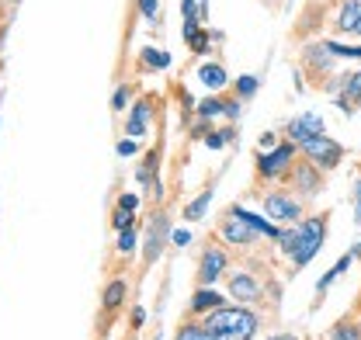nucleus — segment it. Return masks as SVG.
Masks as SVG:
<instances>
[{"label":"nucleus","mask_w":361,"mask_h":340,"mask_svg":"<svg viewBox=\"0 0 361 340\" xmlns=\"http://www.w3.org/2000/svg\"><path fill=\"white\" fill-rule=\"evenodd\" d=\"M202 323L219 340H254V334L261 330L257 312L243 309V305H219L209 316H202Z\"/></svg>","instance_id":"obj_1"},{"label":"nucleus","mask_w":361,"mask_h":340,"mask_svg":"<svg viewBox=\"0 0 361 340\" xmlns=\"http://www.w3.org/2000/svg\"><path fill=\"white\" fill-rule=\"evenodd\" d=\"M323 240H326V212L313 215V219H302V222L295 226V247H292V254H288L292 264H295V267H306V264L319 254Z\"/></svg>","instance_id":"obj_2"},{"label":"nucleus","mask_w":361,"mask_h":340,"mask_svg":"<svg viewBox=\"0 0 361 340\" xmlns=\"http://www.w3.org/2000/svg\"><path fill=\"white\" fill-rule=\"evenodd\" d=\"M295 142H278L271 153H257V181H281L288 177V170L295 164Z\"/></svg>","instance_id":"obj_3"},{"label":"nucleus","mask_w":361,"mask_h":340,"mask_svg":"<svg viewBox=\"0 0 361 340\" xmlns=\"http://www.w3.org/2000/svg\"><path fill=\"white\" fill-rule=\"evenodd\" d=\"M219 236H223L229 247H254L261 233L247 222V215H243L240 205H229L223 215V222H219Z\"/></svg>","instance_id":"obj_4"},{"label":"nucleus","mask_w":361,"mask_h":340,"mask_svg":"<svg viewBox=\"0 0 361 340\" xmlns=\"http://www.w3.org/2000/svg\"><path fill=\"white\" fill-rule=\"evenodd\" d=\"M299 153L306 157V160H313L319 170H334L341 160H344V146L337 142V139H330L326 132H319L313 139H306L302 146H299Z\"/></svg>","instance_id":"obj_5"},{"label":"nucleus","mask_w":361,"mask_h":340,"mask_svg":"<svg viewBox=\"0 0 361 340\" xmlns=\"http://www.w3.org/2000/svg\"><path fill=\"white\" fill-rule=\"evenodd\" d=\"M264 212H268L271 222L295 226V222H302V202H299L292 191L278 188V191H268V195H264Z\"/></svg>","instance_id":"obj_6"},{"label":"nucleus","mask_w":361,"mask_h":340,"mask_svg":"<svg viewBox=\"0 0 361 340\" xmlns=\"http://www.w3.org/2000/svg\"><path fill=\"white\" fill-rule=\"evenodd\" d=\"M323 174H326V170H319L313 160H306V157H302V160H295V164H292V170H288V177H285V181H288V184H292V191H299L302 198H313V195L323 191Z\"/></svg>","instance_id":"obj_7"},{"label":"nucleus","mask_w":361,"mask_h":340,"mask_svg":"<svg viewBox=\"0 0 361 340\" xmlns=\"http://www.w3.org/2000/svg\"><path fill=\"white\" fill-rule=\"evenodd\" d=\"M226 267H229V257H226V250L216 247V240H212V243L202 250V260H198V285H202V289H212L226 274Z\"/></svg>","instance_id":"obj_8"},{"label":"nucleus","mask_w":361,"mask_h":340,"mask_svg":"<svg viewBox=\"0 0 361 340\" xmlns=\"http://www.w3.org/2000/svg\"><path fill=\"white\" fill-rule=\"evenodd\" d=\"M153 104H157V97H153V94H142V97L133 104V111H129V119H126V135H129V139L146 135V128H149V115H153Z\"/></svg>","instance_id":"obj_9"},{"label":"nucleus","mask_w":361,"mask_h":340,"mask_svg":"<svg viewBox=\"0 0 361 340\" xmlns=\"http://www.w3.org/2000/svg\"><path fill=\"white\" fill-rule=\"evenodd\" d=\"M323 132V119L313 115V111H306V115H299V119H292L288 126H285V135H288V142H295V146H302L306 139H313Z\"/></svg>","instance_id":"obj_10"},{"label":"nucleus","mask_w":361,"mask_h":340,"mask_svg":"<svg viewBox=\"0 0 361 340\" xmlns=\"http://www.w3.org/2000/svg\"><path fill=\"white\" fill-rule=\"evenodd\" d=\"M167 229H171L167 215L157 212V215H153V222H149V236H146V254H142L146 267H149V264H157V257L164 254V240H167Z\"/></svg>","instance_id":"obj_11"},{"label":"nucleus","mask_w":361,"mask_h":340,"mask_svg":"<svg viewBox=\"0 0 361 340\" xmlns=\"http://www.w3.org/2000/svg\"><path fill=\"white\" fill-rule=\"evenodd\" d=\"M361 104V70L341 77V97H337V108L344 115H355V108Z\"/></svg>","instance_id":"obj_12"},{"label":"nucleus","mask_w":361,"mask_h":340,"mask_svg":"<svg viewBox=\"0 0 361 340\" xmlns=\"http://www.w3.org/2000/svg\"><path fill=\"white\" fill-rule=\"evenodd\" d=\"M229 296L240 298V302H257L261 298V285L254 281V274L236 271V274H229Z\"/></svg>","instance_id":"obj_13"},{"label":"nucleus","mask_w":361,"mask_h":340,"mask_svg":"<svg viewBox=\"0 0 361 340\" xmlns=\"http://www.w3.org/2000/svg\"><path fill=\"white\" fill-rule=\"evenodd\" d=\"M337 32L361 35V0H344L337 11Z\"/></svg>","instance_id":"obj_14"},{"label":"nucleus","mask_w":361,"mask_h":340,"mask_svg":"<svg viewBox=\"0 0 361 340\" xmlns=\"http://www.w3.org/2000/svg\"><path fill=\"white\" fill-rule=\"evenodd\" d=\"M219 305H226V298L216 292V289H202L198 285V292L191 296V316H209L212 309H219Z\"/></svg>","instance_id":"obj_15"},{"label":"nucleus","mask_w":361,"mask_h":340,"mask_svg":"<svg viewBox=\"0 0 361 340\" xmlns=\"http://www.w3.org/2000/svg\"><path fill=\"white\" fill-rule=\"evenodd\" d=\"M330 340H361V316H344V320H337L334 327H330Z\"/></svg>","instance_id":"obj_16"},{"label":"nucleus","mask_w":361,"mask_h":340,"mask_svg":"<svg viewBox=\"0 0 361 340\" xmlns=\"http://www.w3.org/2000/svg\"><path fill=\"white\" fill-rule=\"evenodd\" d=\"M171 66V56L164 49H142L139 52V70L142 73H153V70H167Z\"/></svg>","instance_id":"obj_17"},{"label":"nucleus","mask_w":361,"mask_h":340,"mask_svg":"<svg viewBox=\"0 0 361 340\" xmlns=\"http://www.w3.org/2000/svg\"><path fill=\"white\" fill-rule=\"evenodd\" d=\"M198 77H202V84L212 87V90H223V87L229 84V77H226V70L219 63H205V66L198 70Z\"/></svg>","instance_id":"obj_18"},{"label":"nucleus","mask_w":361,"mask_h":340,"mask_svg":"<svg viewBox=\"0 0 361 340\" xmlns=\"http://www.w3.org/2000/svg\"><path fill=\"white\" fill-rule=\"evenodd\" d=\"M351 260H355V254H344V257H341V260H337V264H334V267H330L323 278H319V285H316V296H323V292H326V289H330V285H334V281H337V278H341L348 267H351Z\"/></svg>","instance_id":"obj_19"},{"label":"nucleus","mask_w":361,"mask_h":340,"mask_svg":"<svg viewBox=\"0 0 361 340\" xmlns=\"http://www.w3.org/2000/svg\"><path fill=\"white\" fill-rule=\"evenodd\" d=\"M226 104H229V97H205V101L195 108V115H198V119H209V122L219 119V115L226 119Z\"/></svg>","instance_id":"obj_20"},{"label":"nucleus","mask_w":361,"mask_h":340,"mask_svg":"<svg viewBox=\"0 0 361 340\" xmlns=\"http://www.w3.org/2000/svg\"><path fill=\"white\" fill-rule=\"evenodd\" d=\"M174 340H219V337H216V334H212L205 323H184Z\"/></svg>","instance_id":"obj_21"},{"label":"nucleus","mask_w":361,"mask_h":340,"mask_svg":"<svg viewBox=\"0 0 361 340\" xmlns=\"http://www.w3.org/2000/svg\"><path fill=\"white\" fill-rule=\"evenodd\" d=\"M122 302H126V281H122V278H115V281L104 289V309H108V312H115Z\"/></svg>","instance_id":"obj_22"},{"label":"nucleus","mask_w":361,"mask_h":340,"mask_svg":"<svg viewBox=\"0 0 361 340\" xmlns=\"http://www.w3.org/2000/svg\"><path fill=\"white\" fill-rule=\"evenodd\" d=\"M209 202H212V191H202V195L184 209V219H188V222H198V219L205 215V209H209Z\"/></svg>","instance_id":"obj_23"},{"label":"nucleus","mask_w":361,"mask_h":340,"mask_svg":"<svg viewBox=\"0 0 361 340\" xmlns=\"http://www.w3.org/2000/svg\"><path fill=\"white\" fill-rule=\"evenodd\" d=\"M233 90H236V97L240 101H250L254 94H257V77H250V73H243L236 84H233Z\"/></svg>","instance_id":"obj_24"},{"label":"nucleus","mask_w":361,"mask_h":340,"mask_svg":"<svg viewBox=\"0 0 361 340\" xmlns=\"http://www.w3.org/2000/svg\"><path fill=\"white\" fill-rule=\"evenodd\" d=\"M184 42H188L191 52H209V32H205V28H195V32L184 35Z\"/></svg>","instance_id":"obj_25"},{"label":"nucleus","mask_w":361,"mask_h":340,"mask_svg":"<svg viewBox=\"0 0 361 340\" xmlns=\"http://www.w3.org/2000/svg\"><path fill=\"white\" fill-rule=\"evenodd\" d=\"M133 226H135V212H129V209H122V205H118L115 215H111V229H115V233H122V229H133Z\"/></svg>","instance_id":"obj_26"},{"label":"nucleus","mask_w":361,"mask_h":340,"mask_svg":"<svg viewBox=\"0 0 361 340\" xmlns=\"http://www.w3.org/2000/svg\"><path fill=\"white\" fill-rule=\"evenodd\" d=\"M135 247H139L135 226L133 229H122V233H118V254H135Z\"/></svg>","instance_id":"obj_27"},{"label":"nucleus","mask_w":361,"mask_h":340,"mask_svg":"<svg viewBox=\"0 0 361 340\" xmlns=\"http://www.w3.org/2000/svg\"><path fill=\"white\" fill-rule=\"evenodd\" d=\"M205 142H209L212 150H223L226 142H233V128H212V132L205 135Z\"/></svg>","instance_id":"obj_28"},{"label":"nucleus","mask_w":361,"mask_h":340,"mask_svg":"<svg viewBox=\"0 0 361 340\" xmlns=\"http://www.w3.org/2000/svg\"><path fill=\"white\" fill-rule=\"evenodd\" d=\"M135 7H139V14L149 18V21H160V18H164V14H160V0H135Z\"/></svg>","instance_id":"obj_29"},{"label":"nucleus","mask_w":361,"mask_h":340,"mask_svg":"<svg viewBox=\"0 0 361 340\" xmlns=\"http://www.w3.org/2000/svg\"><path fill=\"white\" fill-rule=\"evenodd\" d=\"M126 104H129V84H122L115 90V97H111V108L115 111H126Z\"/></svg>","instance_id":"obj_30"},{"label":"nucleus","mask_w":361,"mask_h":340,"mask_svg":"<svg viewBox=\"0 0 361 340\" xmlns=\"http://www.w3.org/2000/svg\"><path fill=\"white\" fill-rule=\"evenodd\" d=\"M118 205H122V209H129V212H135V209H139V195H129V191H126V195L118 198Z\"/></svg>","instance_id":"obj_31"},{"label":"nucleus","mask_w":361,"mask_h":340,"mask_svg":"<svg viewBox=\"0 0 361 340\" xmlns=\"http://www.w3.org/2000/svg\"><path fill=\"white\" fill-rule=\"evenodd\" d=\"M118 157H135V139H122L118 142Z\"/></svg>","instance_id":"obj_32"},{"label":"nucleus","mask_w":361,"mask_h":340,"mask_svg":"<svg viewBox=\"0 0 361 340\" xmlns=\"http://www.w3.org/2000/svg\"><path fill=\"white\" fill-rule=\"evenodd\" d=\"M274 146H278L274 132H264V135H261V150H274Z\"/></svg>","instance_id":"obj_33"},{"label":"nucleus","mask_w":361,"mask_h":340,"mask_svg":"<svg viewBox=\"0 0 361 340\" xmlns=\"http://www.w3.org/2000/svg\"><path fill=\"white\" fill-rule=\"evenodd\" d=\"M355 202H358V209H355V219L361 222V181H358V188H355Z\"/></svg>","instance_id":"obj_34"},{"label":"nucleus","mask_w":361,"mask_h":340,"mask_svg":"<svg viewBox=\"0 0 361 340\" xmlns=\"http://www.w3.org/2000/svg\"><path fill=\"white\" fill-rule=\"evenodd\" d=\"M188 240H191V236H188V233H174V243H178V247H184V243H188Z\"/></svg>","instance_id":"obj_35"},{"label":"nucleus","mask_w":361,"mask_h":340,"mask_svg":"<svg viewBox=\"0 0 361 340\" xmlns=\"http://www.w3.org/2000/svg\"><path fill=\"white\" fill-rule=\"evenodd\" d=\"M271 340H299L295 334H278V337H271Z\"/></svg>","instance_id":"obj_36"},{"label":"nucleus","mask_w":361,"mask_h":340,"mask_svg":"<svg viewBox=\"0 0 361 340\" xmlns=\"http://www.w3.org/2000/svg\"><path fill=\"white\" fill-rule=\"evenodd\" d=\"M0 42H4V25H0Z\"/></svg>","instance_id":"obj_37"}]
</instances>
